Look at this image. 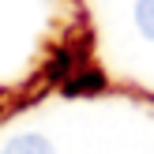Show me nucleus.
<instances>
[{"label":"nucleus","instance_id":"f257e3e1","mask_svg":"<svg viewBox=\"0 0 154 154\" xmlns=\"http://www.w3.org/2000/svg\"><path fill=\"white\" fill-rule=\"evenodd\" d=\"M0 154H57V150H53V143L45 139V135L23 132V135H11V139L4 143V150H0Z\"/></svg>","mask_w":154,"mask_h":154},{"label":"nucleus","instance_id":"f03ea898","mask_svg":"<svg viewBox=\"0 0 154 154\" xmlns=\"http://www.w3.org/2000/svg\"><path fill=\"white\" fill-rule=\"evenodd\" d=\"M135 26L147 42H154V0H135Z\"/></svg>","mask_w":154,"mask_h":154}]
</instances>
